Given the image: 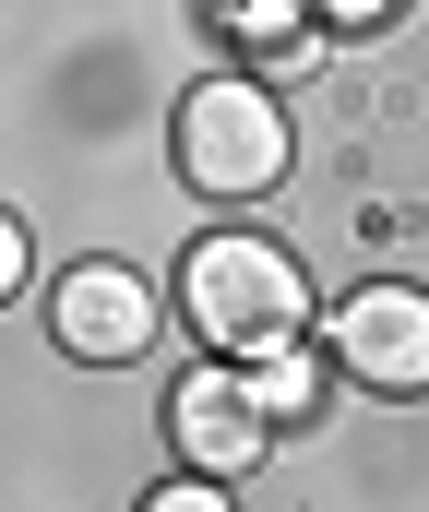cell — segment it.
Segmentation results:
<instances>
[{"label": "cell", "mask_w": 429, "mask_h": 512, "mask_svg": "<svg viewBox=\"0 0 429 512\" xmlns=\"http://www.w3.org/2000/svg\"><path fill=\"white\" fill-rule=\"evenodd\" d=\"M179 322L227 370H263L286 346H310V274L275 239H251V227H215V239H191V262H179Z\"/></svg>", "instance_id": "1"}, {"label": "cell", "mask_w": 429, "mask_h": 512, "mask_svg": "<svg viewBox=\"0 0 429 512\" xmlns=\"http://www.w3.org/2000/svg\"><path fill=\"white\" fill-rule=\"evenodd\" d=\"M286 167H298L286 108L251 84V72H215V84L179 96V179H191L203 203H263Z\"/></svg>", "instance_id": "2"}, {"label": "cell", "mask_w": 429, "mask_h": 512, "mask_svg": "<svg viewBox=\"0 0 429 512\" xmlns=\"http://www.w3.org/2000/svg\"><path fill=\"white\" fill-rule=\"evenodd\" d=\"M322 334H334V370L358 393H394V405L429 393V298L418 286H358Z\"/></svg>", "instance_id": "3"}, {"label": "cell", "mask_w": 429, "mask_h": 512, "mask_svg": "<svg viewBox=\"0 0 429 512\" xmlns=\"http://www.w3.org/2000/svg\"><path fill=\"white\" fill-rule=\"evenodd\" d=\"M167 441H179V465H191V477H251V465L275 453V417L251 405V370L203 358L191 382L167 393Z\"/></svg>", "instance_id": "4"}, {"label": "cell", "mask_w": 429, "mask_h": 512, "mask_svg": "<svg viewBox=\"0 0 429 512\" xmlns=\"http://www.w3.org/2000/svg\"><path fill=\"white\" fill-rule=\"evenodd\" d=\"M48 334H60V358H84V370H132L143 346H155V298H143V274H120V262H84V274H60Z\"/></svg>", "instance_id": "5"}, {"label": "cell", "mask_w": 429, "mask_h": 512, "mask_svg": "<svg viewBox=\"0 0 429 512\" xmlns=\"http://www.w3.org/2000/svg\"><path fill=\"white\" fill-rule=\"evenodd\" d=\"M322 393H334V370H322L310 346H286V358H263V370H251V405H263L275 429H310V417H322Z\"/></svg>", "instance_id": "6"}, {"label": "cell", "mask_w": 429, "mask_h": 512, "mask_svg": "<svg viewBox=\"0 0 429 512\" xmlns=\"http://www.w3.org/2000/svg\"><path fill=\"white\" fill-rule=\"evenodd\" d=\"M143 512H239V501H227V477H167Z\"/></svg>", "instance_id": "7"}, {"label": "cell", "mask_w": 429, "mask_h": 512, "mask_svg": "<svg viewBox=\"0 0 429 512\" xmlns=\"http://www.w3.org/2000/svg\"><path fill=\"white\" fill-rule=\"evenodd\" d=\"M310 12H322V24H346V36H358V24H382V12H394V0H310Z\"/></svg>", "instance_id": "8"}]
</instances>
